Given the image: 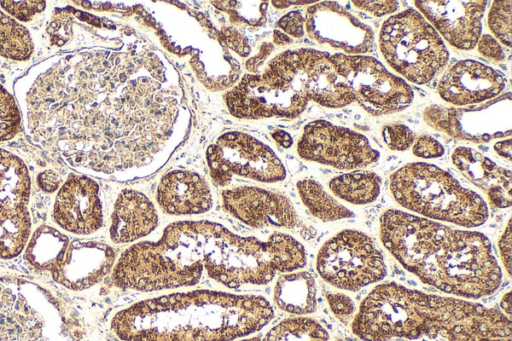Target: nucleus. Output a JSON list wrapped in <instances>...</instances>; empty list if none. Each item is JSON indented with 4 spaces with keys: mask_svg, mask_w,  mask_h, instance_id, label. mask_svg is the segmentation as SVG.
Listing matches in <instances>:
<instances>
[{
    "mask_svg": "<svg viewBox=\"0 0 512 341\" xmlns=\"http://www.w3.org/2000/svg\"><path fill=\"white\" fill-rule=\"evenodd\" d=\"M498 248L500 257L502 259V262L504 264V267L510 275V268H511V226L510 221H508L506 228L504 229V232L502 233L499 241H498Z\"/></svg>",
    "mask_w": 512,
    "mask_h": 341,
    "instance_id": "nucleus-43",
    "label": "nucleus"
},
{
    "mask_svg": "<svg viewBox=\"0 0 512 341\" xmlns=\"http://www.w3.org/2000/svg\"><path fill=\"white\" fill-rule=\"evenodd\" d=\"M158 222L156 207L144 193L124 189L113 206L109 236L115 244L131 243L150 234Z\"/></svg>",
    "mask_w": 512,
    "mask_h": 341,
    "instance_id": "nucleus-24",
    "label": "nucleus"
},
{
    "mask_svg": "<svg viewBox=\"0 0 512 341\" xmlns=\"http://www.w3.org/2000/svg\"><path fill=\"white\" fill-rule=\"evenodd\" d=\"M210 176L217 186H226L233 176L264 183L282 181L286 169L276 153L253 136L226 132L206 151Z\"/></svg>",
    "mask_w": 512,
    "mask_h": 341,
    "instance_id": "nucleus-12",
    "label": "nucleus"
},
{
    "mask_svg": "<svg viewBox=\"0 0 512 341\" xmlns=\"http://www.w3.org/2000/svg\"><path fill=\"white\" fill-rule=\"evenodd\" d=\"M272 136L274 140L284 148H289L293 143L292 137L283 130H276L272 133Z\"/></svg>",
    "mask_w": 512,
    "mask_h": 341,
    "instance_id": "nucleus-46",
    "label": "nucleus"
},
{
    "mask_svg": "<svg viewBox=\"0 0 512 341\" xmlns=\"http://www.w3.org/2000/svg\"><path fill=\"white\" fill-rule=\"evenodd\" d=\"M274 43L279 45H286L292 42V38L289 37L287 34H284L278 30L274 31L273 36Z\"/></svg>",
    "mask_w": 512,
    "mask_h": 341,
    "instance_id": "nucleus-47",
    "label": "nucleus"
},
{
    "mask_svg": "<svg viewBox=\"0 0 512 341\" xmlns=\"http://www.w3.org/2000/svg\"><path fill=\"white\" fill-rule=\"evenodd\" d=\"M23 99L37 141L73 168L117 181L161 169L190 122L177 70L141 42L43 64Z\"/></svg>",
    "mask_w": 512,
    "mask_h": 341,
    "instance_id": "nucleus-1",
    "label": "nucleus"
},
{
    "mask_svg": "<svg viewBox=\"0 0 512 341\" xmlns=\"http://www.w3.org/2000/svg\"><path fill=\"white\" fill-rule=\"evenodd\" d=\"M316 268L330 285L357 291L382 280L387 267L383 254L374 241L357 230H343L320 248Z\"/></svg>",
    "mask_w": 512,
    "mask_h": 341,
    "instance_id": "nucleus-11",
    "label": "nucleus"
},
{
    "mask_svg": "<svg viewBox=\"0 0 512 341\" xmlns=\"http://www.w3.org/2000/svg\"><path fill=\"white\" fill-rule=\"evenodd\" d=\"M389 186L400 206L430 219L476 227L489 216L480 195L432 164L415 162L402 166L390 176Z\"/></svg>",
    "mask_w": 512,
    "mask_h": 341,
    "instance_id": "nucleus-7",
    "label": "nucleus"
},
{
    "mask_svg": "<svg viewBox=\"0 0 512 341\" xmlns=\"http://www.w3.org/2000/svg\"><path fill=\"white\" fill-rule=\"evenodd\" d=\"M69 243L65 234L54 227L42 225L27 242L25 258L33 268L52 274L62 262Z\"/></svg>",
    "mask_w": 512,
    "mask_h": 341,
    "instance_id": "nucleus-28",
    "label": "nucleus"
},
{
    "mask_svg": "<svg viewBox=\"0 0 512 341\" xmlns=\"http://www.w3.org/2000/svg\"><path fill=\"white\" fill-rule=\"evenodd\" d=\"M511 93L481 105L464 108L430 105L423 111L424 121L446 135L474 143L489 142L511 135Z\"/></svg>",
    "mask_w": 512,
    "mask_h": 341,
    "instance_id": "nucleus-14",
    "label": "nucleus"
},
{
    "mask_svg": "<svg viewBox=\"0 0 512 341\" xmlns=\"http://www.w3.org/2000/svg\"><path fill=\"white\" fill-rule=\"evenodd\" d=\"M382 137L386 145L394 151H405L414 143L415 134L401 123L387 124L382 128Z\"/></svg>",
    "mask_w": 512,
    "mask_h": 341,
    "instance_id": "nucleus-36",
    "label": "nucleus"
},
{
    "mask_svg": "<svg viewBox=\"0 0 512 341\" xmlns=\"http://www.w3.org/2000/svg\"><path fill=\"white\" fill-rule=\"evenodd\" d=\"M501 307L507 314L511 313V298H510L509 291L506 294H504V296L501 300Z\"/></svg>",
    "mask_w": 512,
    "mask_h": 341,
    "instance_id": "nucleus-48",
    "label": "nucleus"
},
{
    "mask_svg": "<svg viewBox=\"0 0 512 341\" xmlns=\"http://www.w3.org/2000/svg\"><path fill=\"white\" fill-rule=\"evenodd\" d=\"M159 208L168 215H198L209 211L213 197L206 179L191 170L176 169L165 173L156 189Z\"/></svg>",
    "mask_w": 512,
    "mask_h": 341,
    "instance_id": "nucleus-23",
    "label": "nucleus"
},
{
    "mask_svg": "<svg viewBox=\"0 0 512 341\" xmlns=\"http://www.w3.org/2000/svg\"><path fill=\"white\" fill-rule=\"evenodd\" d=\"M305 17L300 11H291L285 14L279 21L278 26L289 36L301 38L304 36Z\"/></svg>",
    "mask_w": 512,
    "mask_h": 341,
    "instance_id": "nucleus-40",
    "label": "nucleus"
},
{
    "mask_svg": "<svg viewBox=\"0 0 512 341\" xmlns=\"http://www.w3.org/2000/svg\"><path fill=\"white\" fill-rule=\"evenodd\" d=\"M412 151L417 157L433 159L441 157L444 154V147L434 137L423 134L415 138Z\"/></svg>",
    "mask_w": 512,
    "mask_h": 341,
    "instance_id": "nucleus-38",
    "label": "nucleus"
},
{
    "mask_svg": "<svg viewBox=\"0 0 512 341\" xmlns=\"http://www.w3.org/2000/svg\"><path fill=\"white\" fill-rule=\"evenodd\" d=\"M352 329L365 341L423 335L447 341H511V322L498 310L394 282L373 288L361 303Z\"/></svg>",
    "mask_w": 512,
    "mask_h": 341,
    "instance_id": "nucleus-4",
    "label": "nucleus"
},
{
    "mask_svg": "<svg viewBox=\"0 0 512 341\" xmlns=\"http://www.w3.org/2000/svg\"><path fill=\"white\" fill-rule=\"evenodd\" d=\"M379 46L389 66L416 84L430 82L449 59L438 32L414 9L392 15L382 24Z\"/></svg>",
    "mask_w": 512,
    "mask_h": 341,
    "instance_id": "nucleus-9",
    "label": "nucleus"
},
{
    "mask_svg": "<svg viewBox=\"0 0 512 341\" xmlns=\"http://www.w3.org/2000/svg\"><path fill=\"white\" fill-rule=\"evenodd\" d=\"M21 128V115L13 96L0 85V141L16 136Z\"/></svg>",
    "mask_w": 512,
    "mask_h": 341,
    "instance_id": "nucleus-34",
    "label": "nucleus"
},
{
    "mask_svg": "<svg viewBox=\"0 0 512 341\" xmlns=\"http://www.w3.org/2000/svg\"><path fill=\"white\" fill-rule=\"evenodd\" d=\"M33 49L32 37L28 30L0 10V55L24 61L31 57Z\"/></svg>",
    "mask_w": 512,
    "mask_h": 341,
    "instance_id": "nucleus-32",
    "label": "nucleus"
},
{
    "mask_svg": "<svg viewBox=\"0 0 512 341\" xmlns=\"http://www.w3.org/2000/svg\"><path fill=\"white\" fill-rule=\"evenodd\" d=\"M306 262L304 246L288 234L275 232L262 241L215 222L203 255L207 275L229 288L267 284L276 273L297 271Z\"/></svg>",
    "mask_w": 512,
    "mask_h": 341,
    "instance_id": "nucleus-6",
    "label": "nucleus"
},
{
    "mask_svg": "<svg viewBox=\"0 0 512 341\" xmlns=\"http://www.w3.org/2000/svg\"><path fill=\"white\" fill-rule=\"evenodd\" d=\"M352 3L357 8L377 17L394 13L399 7L396 1H353Z\"/></svg>",
    "mask_w": 512,
    "mask_h": 341,
    "instance_id": "nucleus-42",
    "label": "nucleus"
},
{
    "mask_svg": "<svg viewBox=\"0 0 512 341\" xmlns=\"http://www.w3.org/2000/svg\"><path fill=\"white\" fill-rule=\"evenodd\" d=\"M224 98L229 112L244 119L296 118L309 101L293 50L275 56L261 74L244 76Z\"/></svg>",
    "mask_w": 512,
    "mask_h": 341,
    "instance_id": "nucleus-8",
    "label": "nucleus"
},
{
    "mask_svg": "<svg viewBox=\"0 0 512 341\" xmlns=\"http://www.w3.org/2000/svg\"><path fill=\"white\" fill-rule=\"evenodd\" d=\"M452 162L467 180L485 192L493 206L510 207L512 177L509 169L468 147L456 148Z\"/></svg>",
    "mask_w": 512,
    "mask_h": 341,
    "instance_id": "nucleus-25",
    "label": "nucleus"
},
{
    "mask_svg": "<svg viewBox=\"0 0 512 341\" xmlns=\"http://www.w3.org/2000/svg\"><path fill=\"white\" fill-rule=\"evenodd\" d=\"M213 222L177 221L157 241L127 248L112 269L113 284L127 291L153 292L193 286L203 274V255Z\"/></svg>",
    "mask_w": 512,
    "mask_h": 341,
    "instance_id": "nucleus-5",
    "label": "nucleus"
},
{
    "mask_svg": "<svg viewBox=\"0 0 512 341\" xmlns=\"http://www.w3.org/2000/svg\"><path fill=\"white\" fill-rule=\"evenodd\" d=\"M296 187L305 207L319 220L332 222L354 216L352 211L330 196L316 180L301 179Z\"/></svg>",
    "mask_w": 512,
    "mask_h": 341,
    "instance_id": "nucleus-30",
    "label": "nucleus"
},
{
    "mask_svg": "<svg viewBox=\"0 0 512 341\" xmlns=\"http://www.w3.org/2000/svg\"><path fill=\"white\" fill-rule=\"evenodd\" d=\"M381 178L374 172L354 171L332 178L329 188L340 199L355 205L372 203L380 193Z\"/></svg>",
    "mask_w": 512,
    "mask_h": 341,
    "instance_id": "nucleus-29",
    "label": "nucleus"
},
{
    "mask_svg": "<svg viewBox=\"0 0 512 341\" xmlns=\"http://www.w3.org/2000/svg\"><path fill=\"white\" fill-rule=\"evenodd\" d=\"M494 36L507 47L511 46V1L493 2L487 18Z\"/></svg>",
    "mask_w": 512,
    "mask_h": 341,
    "instance_id": "nucleus-35",
    "label": "nucleus"
},
{
    "mask_svg": "<svg viewBox=\"0 0 512 341\" xmlns=\"http://www.w3.org/2000/svg\"><path fill=\"white\" fill-rule=\"evenodd\" d=\"M432 27L453 47L473 49L480 38L487 1H415ZM438 33V34H439Z\"/></svg>",
    "mask_w": 512,
    "mask_h": 341,
    "instance_id": "nucleus-19",
    "label": "nucleus"
},
{
    "mask_svg": "<svg viewBox=\"0 0 512 341\" xmlns=\"http://www.w3.org/2000/svg\"><path fill=\"white\" fill-rule=\"evenodd\" d=\"M53 219L62 229L76 235L97 232L104 222L97 182L85 175L70 174L57 192Z\"/></svg>",
    "mask_w": 512,
    "mask_h": 341,
    "instance_id": "nucleus-18",
    "label": "nucleus"
},
{
    "mask_svg": "<svg viewBox=\"0 0 512 341\" xmlns=\"http://www.w3.org/2000/svg\"><path fill=\"white\" fill-rule=\"evenodd\" d=\"M236 341H262V340L260 339V337L255 336V337H250V338H242L239 340L236 339Z\"/></svg>",
    "mask_w": 512,
    "mask_h": 341,
    "instance_id": "nucleus-49",
    "label": "nucleus"
},
{
    "mask_svg": "<svg viewBox=\"0 0 512 341\" xmlns=\"http://www.w3.org/2000/svg\"><path fill=\"white\" fill-rule=\"evenodd\" d=\"M297 152L304 160L344 170L364 168L379 158L364 135L325 120L304 127Z\"/></svg>",
    "mask_w": 512,
    "mask_h": 341,
    "instance_id": "nucleus-15",
    "label": "nucleus"
},
{
    "mask_svg": "<svg viewBox=\"0 0 512 341\" xmlns=\"http://www.w3.org/2000/svg\"><path fill=\"white\" fill-rule=\"evenodd\" d=\"M380 238L406 270L445 293L480 298L501 285L491 242L480 232L388 209L380 217Z\"/></svg>",
    "mask_w": 512,
    "mask_h": 341,
    "instance_id": "nucleus-2",
    "label": "nucleus"
},
{
    "mask_svg": "<svg viewBox=\"0 0 512 341\" xmlns=\"http://www.w3.org/2000/svg\"><path fill=\"white\" fill-rule=\"evenodd\" d=\"M38 184L42 190L46 192H53L57 189L59 184L58 176L51 171H46L38 176Z\"/></svg>",
    "mask_w": 512,
    "mask_h": 341,
    "instance_id": "nucleus-44",
    "label": "nucleus"
},
{
    "mask_svg": "<svg viewBox=\"0 0 512 341\" xmlns=\"http://www.w3.org/2000/svg\"><path fill=\"white\" fill-rule=\"evenodd\" d=\"M224 209L254 229L268 227L304 230L293 204L284 194L256 186H238L222 192Z\"/></svg>",
    "mask_w": 512,
    "mask_h": 341,
    "instance_id": "nucleus-16",
    "label": "nucleus"
},
{
    "mask_svg": "<svg viewBox=\"0 0 512 341\" xmlns=\"http://www.w3.org/2000/svg\"><path fill=\"white\" fill-rule=\"evenodd\" d=\"M30 177L24 162L0 148V213L26 207L30 196Z\"/></svg>",
    "mask_w": 512,
    "mask_h": 341,
    "instance_id": "nucleus-27",
    "label": "nucleus"
},
{
    "mask_svg": "<svg viewBox=\"0 0 512 341\" xmlns=\"http://www.w3.org/2000/svg\"><path fill=\"white\" fill-rule=\"evenodd\" d=\"M273 299L277 307L285 312L302 315L316 309V283L305 271L283 273L277 279Z\"/></svg>",
    "mask_w": 512,
    "mask_h": 341,
    "instance_id": "nucleus-26",
    "label": "nucleus"
},
{
    "mask_svg": "<svg viewBox=\"0 0 512 341\" xmlns=\"http://www.w3.org/2000/svg\"><path fill=\"white\" fill-rule=\"evenodd\" d=\"M328 333L315 320L295 317L282 320L273 326L262 341H327Z\"/></svg>",
    "mask_w": 512,
    "mask_h": 341,
    "instance_id": "nucleus-33",
    "label": "nucleus"
},
{
    "mask_svg": "<svg viewBox=\"0 0 512 341\" xmlns=\"http://www.w3.org/2000/svg\"><path fill=\"white\" fill-rule=\"evenodd\" d=\"M494 150L499 156L503 157L507 161L511 160V140L510 139L496 142L494 145Z\"/></svg>",
    "mask_w": 512,
    "mask_h": 341,
    "instance_id": "nucleus-45",
    "label": "nucleus"
},
{
    "mask_svg": "<svg viewBox=\"0 0 512 341\" xmlns=\"http://www.w3.org/2000/svg\"><path fill=\"white\" fill-rule=\"evenodd\" d=\"M326 298L332 312L340 320L346 321L353 314L355 304L349 296L342 293H328Z\"/></svg>",
    "mask_w": 512,
    "mask_h": 341,
    "instance_id": "nucleus-39",
    "label": "nucleus"
},
{
    "mask_svg": "<svg viewBox=\"0 0 512 341\" xmlns=\"http://www.w3.org/2000/svg\"><path fill=\"white\" fill-rule=\"evenodd\" d=\"M478 52L485 58L492 61H502L505 59V53L502 46L491 35L480 36L477 42Z\"/></svg>",
    "mask_w": 512,
    "mask_h": 341,
    "instance_id": "nucleus-41",
    "label": "nucleus"
},
{
    "mask_svg": "<svg viewBox=\"0 0 512 341\" xmlns=\"http://www.w3.org/2000/svg\"><path fill=\"white\" fill-rule=\"evenodd\" d=\"M0 341H73L54 299L37 284L0 278Z\"/></svg>",
    "mask_w": 512,
    "mask_h": 341,
    "instance_id": "nucleus-10",
    "label": "nucleus"
},
{
    "mask_svg": "<svg viewBox=\"0 0 512 341\" xmlns=\"http://www.w3.org/2000/svg\"><path fill=\"white\" fill-rule=\"evenodd\" d=\"M293 51L309 100L329 108H341L355 101L350 87L328 53L309 48Z\"/></svg>",
    "mask_w": 512,
    "mask_h": 341,
    "instance_id": "nucleus-22",
    "label": "nucleus"
},
{
    "mask_svg": "<svg viewBox=\"0 0 512 341\" xmlns=\"http://www.w3.org/2000/svg\"><path fill=\"white\" fill-rule=\"evenodd\" d=\"M273 316L259 295L194 290L138 301L118 311L110 326L122 341H234Z\"/></svg>",
    "mask_w": 512,
    "mask_h": 341,
    "instance_id": "nucleus-3",
    "label": "nucleus"
},
{
    "mask_svg": "<svg viewBox=\"0 0 512 341\" xmlns=\"http://www.w3.org/2000/svg\"><path fill=\"white\" fill-rule=\"evenodd\" d=\"M305 29L317 43L349 55L370 52L374 44L371 27L332 1L318 2L307 9Z\"/></svg>",
    "mask_w": 512,
    "mask_h": 341,
    "instance_id": "nucleus-17",
    "label": "nucleus"
},
{
    "mask_svg": "<svg viewBox=\"0 0 512 341\" xmlns=\"http://www.w3.org/2000/svg\"><path fill=\"white\" fill-rule=\"evenodd\" d=\"M330 58L350 87L355 101L371 115L396 113L411 104L414 97L411 87L376 58L341 53L330 55Z\"/></svg>",
    "mask_w": 512,
    "mask_h": 341,
    "instance_id": "nucleus-13",
    "label": "nucleus"
},
{
    "mask_svg": "<svg viewBox=\"0 0 512 341\" xmlns=\"http://www.w3.org/2000/svg\"><path fill=\"white\" fill-rule=\"evenodd\" d=\"M31 232L26 207L0 213V259L16 257L27 244Z\"/></svg>",
    "mask_w": 512,
    "mask_h": 341,
    "instance_id": "nucleus-31",
    "label": "nucleus"
},
{
    "mask_svg": "<svg viewBox=\"0 0 512 341\" xmlns=\"http://www.w3.org/2000/svg\"><path fill=\"white\" fill-rule=\"evenodd\" d=\"M506 80L493 68L475 60H461L442 75L437 92L454 106H470L496 98Z\"/></svg>",
    "mask_w": 512,
    "mask_h": 341,
    "instance_id": "nucleus-20",
    "label": "nucleus"
},
{
    "mask_svg": "<svg viewBox=\"0 0 512 341\" xmlns=\"http://www.w3.org/2000/svg\"><path fill=\"white\" fill-rule=\"evenodd\" d=\"M116 251L99 241L70 242L64 258L52 273L55 282L80 291L101 282L113 269Z\"/></svg>",
    "mask_w": 512,
    "mask_h": 341,
    "instance_id": "nucleus-21",
    "label": "nucleus"
},
{
    "mask_svg": "<svg viewBox=\"0 0 512 341\" xmlns=\"http://www.w3.org/2000/svg\"><path fill=\"white\" fill-rule=\"evenodd\" d=\"M1 7L15 20L30 21L35 15L41 13L45 7V1H0Z\"/></svg>",
    "mask_w": 512,
    "mask_h": 341,
    "instance_id": "nucleus-37",
    "label": "nucleus"
}]
</instances>
